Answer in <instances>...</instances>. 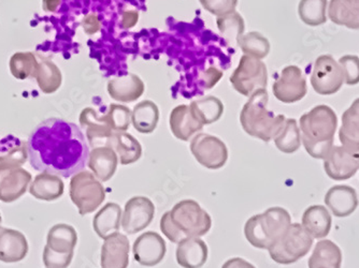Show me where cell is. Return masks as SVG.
Segmentation results:
<instances>
[{"instance_id": "5b68a950", "label": "cell", "mask_w": 359, "mask_h": 268, "mask_svg": "<svg viewBox=\"0 0 359 268\" xmlns=\"http://www.w3.org/2000/svg\"><path fill=\"white\" fill-rule=\"evenodd\" d=\"M292 225L290 213L282 207H270L253 216L244 225V235L253 247L268 250L281 239Z\"/></svg>"}, {"instance_id": "f546056e", "label": "cell", "mask_w": 359, "mask_h": 268, "mask_svg": "<svg viewBox=\"0 0 359 268\" xmlns=\"http://www.w3.org/2000/svg\"><path fill=\"white\" fill-rule=\"evenodd\" d=\"M341 249L330 239L318 241L308 261L309 268H341Z\"/></svg>"}, {"instance_id": "4fadbf2b", "label": "cell", "mask_w": 359, "mask_h": 268, "mask_svg": "<svg viewBox=\"0 0 359 268\" xmlns=\"http://www.w3.org/2000/svg\"><path fill=\"white\" fill-rule=\"evenodd\" d=\"M32 181V174L23 167L0 163V201L15 202L25 195Z\"/></svg>"}, {"instance_id": "7402d4cb", "label": "cell", "mask_w": 359, "mask_h": 268, "mask_svg": "<svg viewBox=\"0 0 359 268\" xmlns=\"http://www.w3.org/2000/svg\"><path fill=\"white\" fill-rule=\"evenodd\" d=\"M118 157L110 146L95 147L90 152L88 167L93 174L102 183L110 181L116 174L118 165Z\"/></svg>"}, {"instance_id": "9c48e42d", "label": "cell", "mask_w": 359, "mask_h": 268, "mask_svg": "<svg viewBox=\"0 0 359 268\" xmlns=\"http://www.w3.org/2000/svg\"><path fill=\"white\" fill-rule=\"evenodd\" d=\"M189 148L197 162L209 170H219L227 162V146L217 136L197 133L191 139Z\"/></svg>"}, {"instance_id": "bcb514c9", "label": "cell", "mask_w": 359, "mask_h": 268, "mask_svg": "<svg viewBox=\"0 0 359 268\" xmlns=\"http://www.w3.org/2000/svg\"><path fill=\"white\" fill-rule=\"evenodd\" d=\"M82 27L88 35H94L96 32L100 31L102 24H100L98 16L92 13L84 17L83 21H82Z\"/></svg>"}, {"instance_id": "d6a6232c", "label": "cell", "mask_w": 359, "mask_h": 268, "mask_svg": "<svg viewBox=\"0 0 359 268\" xmlns=\"http://www.w3.org/2000/svg\"><path fill=\"white\" fill-rule=\"evenodd\" d=\"M194 116L203 125L215 124L221 120L224 114V104L219 98L215 96H207L198 99L189 104Z\"/></svg>"}, {"instance_id": "1f68e13d", "label": "cell", "mask_w": 359, "mask_h": 268, "mask_svg": "<svg viewBox=\"0 0 359 268\" xmlns=\"http://www.w3.org/2000/svg\"><path fill=\"white\" fill-rule=\"evenodd\" d=\"M159 122V108L155 102L144 100L135 106L132 114L134 128L142 134L154 132Z\"/></svg>"}, {"instance_id": "e0dca14e", "label": "cell", "mask_w": 359, "mask_h": 268, "mask_svg": "<svg viewBox=\"0 0 359 268\" xmlns=\"http://www.w3.org/2000/svg\"><path fill=\"white\" fill-rule=\"evenodd\" d=\"M130 246L124 234L113 233L104 239L102 247V268H127L129 265Z\"/></svg>"}, {"instance_id": "ee69618b", "label": "cell", "mask_w": 359, "mask_h": 268, "mask_svg": "<svg viewBox=\"0 0 359 268\" xmlns=\"http://www.w3.org/2000/svg\"><path fill=\"white\" fill-rule=\"evenodd\" d=\"M27 144L21 142L18 146L12 147L7 154L1 155L0 156V163L12 165V167H22L27 160Z\"/></svg>"}, {"instance_id": "484cf974", "label": "cell", "mask_w": 359, "mask_h": 268, "mask_svg": "<svg viewBox=\"0 0 359 268\" xmlns=\"http://www.w3.org/2000/svg\"><path fill=\"white\" fill-rule=\"evenodd\" d=\"M302 225L313 239H324L332 230V215L323 205H313L304 211Z\"/></svg>"}, {"instance_id": "44dd1931", "label": "cell", "mask_w": 359, "mask_h": 268, "mask_svg": "<svg viewBox=\"0 0 359 268\" xmlns=\"http://www.w3.org/2000/svg\"><path fill=\"white\" fill-rule=\"evenodd\" d=\"M28 241L22 232L0 227V262L16 263L25 259Z\"/></svg>"}, {"instance_id": "8fae6325", "label": "cell", "mask_w": 359, "mask_h": 268, "mask_svg": "<svg viewBox=\"0 0 359 268\" xmlns=\"http://www.w3.org/2000/svg\"><path fill=\"white\" fill-rule=\"evenodd\" d=\"M272 92L279 101L285 104H296L308 92L306 76L299 66L290 64L283 68L279 78L272 85Z\"/></svg>"}, {"instance_id": "b9f144b4", "label": "cell", "mask_w": 359, "mask_h": 268, "mask_svg": "<svg viewBox=\"0 0 359 268\" xmlns=\"http://www.w3.org/2000/svg\"><path fill=\"white\" fill-rule=\"evenodd\" d=\"M74 253H55L46 245L42 260H43V264L46 268H68L74 259Z\"/></svg>"}, {"instance_id": "6da1fadb", "label": "cell", "mask_w": 359, "mask_h": 268, "mask_svg": "<svg viewBox=\"0 0 359 268\" xmlns=\"http://www.w3.org/2000/svg\"><path fill=\"white\" fill-rule=\"evenodd\" d=\"M27 148L30 165L36 171L64 178L83 171L90 156L82 130L62 118L40 122L30 133Z\"/></svg>"}, {"instance_id": "30bf717a", "label": "cell", "mask_w": 359, "mask_h": 268, "mask_svg": "<svg viewBox=\"0 0 359 268\" xmlns=\"http://www.w3.org/2000/svg\"><path fill=\"white\" fill-rule=\"evenodd\" d=\"M344 74L340 64L332 55H322L314 62L311 85L322 96H332L341 90Z\"/></svg>"}, {"instance_id": "52a82bcc", "label": "cell", "mask_w": 359, "mask_h": 268, "mask_svg": "<svg viewBox=\"0 0 359 268\" xmlns=\"http://www.w3.org/2000/svg\"><path fill=\"white\" fill-rule=\"evenodd\" d=\"M69 195L81 216L94 213L106 199L102 183L90 171H81L72 176Z\"/></svg>"}, {"instance_id": "cb8c5ba5", "label": "cell", "mask_w": 359, "mask_h": 268, "mask_svg": "<svg viewBox=\"0 0 359 268\" xmlns=\"http://www.w3.org/2000/svg\"><path fill=\"white\" fill-rule=\"evenodd\" d=\"M65 185L62 179L57 175L42 172L32 181L29 185V193L44 202H53L62 197Z\"/></svg>"}, {"instance_id": "8d00e7d4", "label": "cell", "mask_w": 359, "mask_h": 268, "mask_svg": "<svg viewBox=\"0 0 359 268\" xmlns=\"http://www.w3.org/2000/svg\"><path fill=\"white\" fill-rule=\"evenodd\" d=\"M327 0H300L298 14L306 25L316 27L327 22Z\"/></svg>"}, {"instance_id": "f6af8a7d", "label": "cell", "mask_w": 359, "mask_h": 268, "mask_svg": "<svg viewBox=\"0 0 359 268\" xmlns=\"http://www.w3.org/2000/svg\"><path fill=\"white\" fill-rule=\"evenodd\" d=\"M223 78V71L217 69V66H210L209 69L201 74V84L205 90L215 87L219 80Z\"/></svg>"}, {"instance_id": "f907efd6", "label": "cell", "mask_w": 359, "mask_h": 268, "mask_svg": "<svg viewBox=\"0 0 359 268\" xmlns=\"http://www.w3.org/2000/svg\"><path fill=\"white\" fill-rule=\"evenodd\" d=\"M1 221H3V219H1V213H0V225H1Z\"/></svg>"}, {"instance_id": "83f0119b", "label": "cell", "mask_w": 359, "mask_h": 268, "mask_svg": "<svg viewBox=\"0 0 359 268\" xmlns=\"http://www.w3.org/2000/svg\"><path fill=\"white\" fill-rule=\"evenodd\" d=\"M123 211L120 205L116 203H108L104 205L93 219V227L100 239L107 237L116 233L122 227Z\"/></svg>"}, {"instance_id": "7dc6e473", "label": "cell", "mask_w": 359, "mask_h": 268, "mask_svg": "<svg viewBox=\"0 0 359 268\" xmlns=\"http://www.w3.org/2000/svg\"><path fill=\"white\" fill-rule=\"evenodd\" d=\"M139 21V13L136 10H128L123 12L122 21H121V27L123 29H130L135 27Z\"/></svg>"}, {"instance_id": "c3c4849f", "label": "cell", "mask_w": 359, "mask_h": 268, "mask_svg": "<svg viewBox=\"0 0 359 268\" xmlns=\"http://www.w3.org/2000/svg\"><path fill=\"white\" fill-rule=\"evenodd\" d=\"M222 268H255V266L241 258H233L226 261Z\"/></svg>"}, {"instance_id": "4dcf8cb0", "label": "cell", "mask_w": 359, "mask_h": 268, "mask_svg": "<svg viewBox=\"0 0 359 268\" xmlns=\"http://www.w3.org/2000/svg\"><path fill=\"white\" fill-rule=\"evenodd\" d=\"M78 244V233L72 225L58 223L48 231L46 246L58 253H74Z\"/></svg>"}, {"instance_id": "d4e9b609", "label": "cell", "mask_w": 359, "mask_h": 268, "mask_svg": "<svg viewBox=\"0 0 359 268\" xmlns=\"http://www.w3.org/2000/svg\"><path fill=\"white\" fill-rule=\"evenodd\" d=\"M339 139L344 148L359 153V98L355 99L352 106L342 115Z\"/></svg>"}, {"instance_id": "e575fe53", "label": "cell", "mask_w": 359, "mask_h": 268, "mask_svg": "<svg viewBox=\"0 0 359 268\" xmlns=\"http://www.w3.org/2000/svg\"><path fill=\"white\" fill-rule=\"evenodd\" d=\"M274 144L284 154H294L302 146V133L295 118H286L283 128L273 139Z\"/></svg>"}, {"instance_id": "ffe728a7", "label": "cell", "mask_w": 359, "mask_h": 268, "mask_svg": "<svg viewBox=\"0 0 359 268\" xmlns=\"http://www.w3.org/2000/svg\"><path fill=\"white\" fill-rule=\"evenodd\" d=\"M325 204L337 218H346L352 215L359 201L356 190L353 187L346 185L334 186L325 195Z\"/></svg>"}, {"instance_id": "3957f363", "label": "cell", "mask_w": 359, "mask_h": 268, "mask_svg": "<svg viewBox=\"0 0 359 268\" xmlns=\"http://www.w3.org/2000/svg\"><path fill=\"white\" fill-rule=\"evenodd\" d=\"M212 219L194 199H183L161 219V230L171 243L187 237H201L210 231Z\"/></svg>"}, {"instance_id": "7c38bea8", "label": "cell", "mask_w": 359, "mask_h": 268, "mask_svg": "<svg viewBox=\"0 0 359 268\" xmlns=\"http://www.w3.org/2000/svg\"><path fill=\"white\" fill-rule=\"evenodd\" d=\"M155 215V205L149 197H134L125 204L122 216V229L134 235L148 227Z\"/></svg>"}, {"instance_id": "5bb4252c", "label": "cell", "mask_w": 359, "mask_h": 268, "mask_svg": "<svg viewBox=\"0 0 359 268\" xmlns=\"http://www.w3.org/2000/svg\"><path fill=\"white\" fill-rule=\"evenodd\" d=\"M324 170L334 181L352 178L359 171V153H352L344 146H332L324 159Z\"/></svg>"}, {"instance_id": "d6986e66", "label": "cell", "mask_w": 359, "mask_h": 268, "mask_svg": "<svg viewBox=\"0 0 359 268\" xmlns=\"http://www.w3.org/2000/svg\"><path fill=\"white\" fill-rule=\"evenodd\" d=\"M169 127L177 140L187 142L197 133L203 131L205 126L194 116L189 106L181 104L171 111L169 115Z\"/></svg>"}, {"instance_id": "9a60e30c", "label": "cell", "mask_w": 359, "mask_h": 268, "mask_svg": "<svg viewBox=\"0 0 359 268\" xmlns=\"http://www.w3.org/2000/svg\"><path fill=\"white\" fill-rule=\"evenodd\" d=\"M166 253V243L156 232L141 234L133 246L134 259L145 267L158 265L164 260Z\"/></svg>"}, {"instance_id": "603a6c76", "label": "cell", "mask_w": 359, "mask_h": 268, "mask_svg": "<svg viewBox=\"0 0 359 268\" xmlns=\"http://www.w3.org/2000/svg\"><path fill=\"white\" fill-rule=\"evenodd\" d=\"M208 246L199 237H187L177 243V262L183 268H201L208 260Z\"/></svg>"}, {"instance_id": "ac0fdd59", "label": "cell", "mask_w": 359, "mask_h": 268, "mask_svg": "<svg viewBox=\"0 0 359 268\" xmlns=\"http://www.w3.org/2000/svg\"><path fill=\"white\" fill-rule=\"evenodd\" d=\"M107 90L109 96L114 101L130 104L142 97L145 85L140 76L134 73H127L109 80Z\"/></svg>"}, {"instance_id": "836d02e7", "label": "cell", "mask_w": 359, "mask_h": 268, "mask_svg": "<svg viewBox=\"0 0 359 268\" xmlns=\"http://www.w3.org/2000/svg\"><path fill=\"white\" fill-rule=\"evenodd\" d=\"M217 25L221 35L229 45H238V42L244 35L245 29V22L239 12L233 11L225 15L217 16Z\"/></svg>"}, {"instance_id": "d590c367", "label": "cell", "mask_w": 359, "mask_h": 268, "mask_svg": "<svg viewBox=\"0 0 359 268\" xmlns=\"http://www.w3.org/2000/svg\"><path fill=\"white\" fill-rule=\"evenodd\" d=\"M36 80L43 94H54L62 86V72L52 60L43 59L39 62Z\"/></svg>"}, {"instance_id": "ab89813d", "label": "cell", "mask_w": 359, "mask_h": 268, "mask_svg": "<svg viewBox=\"0 0 359 268\" xmlns=\"http://www.w3.org/2000/svg\"><path fill=\"white\" fill-rule=\"evenodd\" d=\"M114 132H126L132 124L133 111L123 104H112L106 113Z\"/></svg>"}, {"instance_id": "7bdbcfd3", "label": "cell", "mask_w": 359, "mask_h": 268, "mask_svg": "<svg viewBox=\"0 0 359 268\" xmlns=\"http://www.w3.org/2000/svg\"><path fill=\"white\" fill-rule=\"evenodd\" d=\"M199 3L213 15L222 16L236 11L239 0H199Z\"/></svg>"}, {"instance_id": "f35d334b", "label": "cell", "mask_w": 359, "mask_h": 268, "mask_svg": "<svg viewBox=\"0 0 359 268\" xmlns=\"http://www.w3.org/2000/svg\"><path fill=\"white\" fill-rule=\"evenodd\" d=\"M238 46L241 48L244 55L251 56L263 60L270 53V42L263 34L258 31H251L244 34L238 42Z\"/></svg>"}, {"instance_id": "681fc988", "label": "cell", "mask_w": 359, "mask_h": 268, "mask_svg": "<svg viewBox=\"0 0 359 268\" xmlns=\"http://www.w3.org/2000/svg\"><path fill=\"white\" fill-rule=\"evenodd\" d=\"M60 0H43L42 1V7L46 11L55 12L60 6Z\"/></svg>"}, {"instance_id": "4316f807", "label": "cell", "mask_w": 359, "mask_h": 268, "mask_svg": "<svg viewBox=\"0 0 359 268\" xmlns=\"http://www.w3.org/2000/svg\"><path fill=\"white\" fill-rule=\"evenodd\" d=\"M107 146L114 149L122 165L133 164L142 156V146L140 142L127 132L113 133Z\"/></svg>"}, {"instance_id": "ba28073f", "label": "cell", "mask_w": 359, "mask_h": 268, "mask_svg": "<svg viewBox=\"0 0 359 268\" xmlns=\"http://www.w3.org/2000/svg\"><path fill=\"white\" fill-rule=\"evenodd\" d=\"M229 82L236 92L249 98L256 90L267 88V66L263 60L243 54Z\"/></svg>"}, {"instance_id": "7a4b0ae2", "label": "cell", "mask_w": 359, "mask_h": 268, "mask_svg": "<svg viewBox=\"0 0 359 268\" xmlns=\"http://www.w3.org/2000/svg\"><path fill=\"white\" fill-rule=\"evenodd\" d=\"M302 143L312 158L323 159L334 146L338 117L330 106H316L300 117Z\"/></svg>"}, {"instance_id": "277c9868", "label": "cell", "mask_w": 359, "mask_h": 268, "mask_svg": "<svg viewBox=\"0 0 359 268\" xmlns=\"http://www.w3.org/2000/svg\"><path fill=\"white\" fill-rule=\"evenodd\" d=\"M268 101L267 88L256 90L249 97L240 113V124L245 133L266 143L279 134L286 122L284 115H274L268 110Z\"/></svg>"}, {"instance_id": "74e56055", "label": "cell", "mask_w": 359, "mask_h": 268, "mask_svg": "<svg viewBox=\"0 0 359 268\" xmlns=\"http://www.w3.org/2000/svg\"><path fill=\"white\" fill-rule=\"evenodd\" d=\"M10 71L18 80H27L37 76L39 62L32 52H18L9 62Z\"/></svg>"}, {"instance_id": "8992f818", "label": "cell", "mask_w": 359, "mask_h": 268, "mask_svg": "<svg viewBox=\"0 0 359 268\" xmlns=\"http://www.w3.org/2000/svg\"><path fill=\"white\" fill-rule=\"evenodd\" d=\"M314 239L300 223H292L281 239L268 249L276 263L290 265L308 255Z\"/></svg>"}, {"instance_id": "60d3db41", "label": "cell", "mask_w": 359, "mask_h": 268, "mask_svg": "<svg viewBox=\"0 0 359 268\" xmlns=\"http://www.w3.org/2000/svg\"><path fill=\"white\" fill-rule=\"evenodd\" d=\"M339 64L344 74L346 85L355 86L359 83V57L356 55H344L339 59Z\"/></svg>"}, {"instance_id": "f1b7e54d", "label": "cell", "mask_w": 359, "mask_h": 268, "mask_svg": "<svg viewBox=\"0 0 359 268\" xmlns=\"http://www.w3.org/2000/svg\"><path fill=\"white\" fill-rule=\"evenodd\" d=\"M328 17L336 25L359 29V0H330Z\"/></svg>"}, {"instance_id": "2e32d148", "label": "cell", "mask_w": 359, "mask_h": 268, "mask_svg": "<svg viewBox=\"0 0 359 268\" xmlns=\"http://www.w3.org/2000/svg\"><path fill=\"white\" fill-rule=\"evenodd\" d=\"M80 125L86 129V139L93 148L107 146L114 131L107 114L100 115L92 108H84L80 114Z\"/></svg>"}]
</instances>
